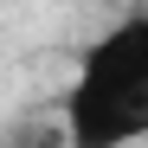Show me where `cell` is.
I'll return each mask as SVG.
<instances>
[{
    "label": "cell",
    "instance_id": "cell-1",
    "mask_svg": "<svg viewBox=\"0 0 148 148\" xmlns=\"http://www.w3.org/2000/svg\"><path fill=\"white\" fill-rule=\"evenodd\" d=\"M71 148H135L148 135V13L103 26L58 103Z\"/></svg>",
    "mask_w": 148,
    "mask_h": 148
}]
</instances>
